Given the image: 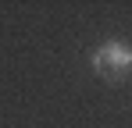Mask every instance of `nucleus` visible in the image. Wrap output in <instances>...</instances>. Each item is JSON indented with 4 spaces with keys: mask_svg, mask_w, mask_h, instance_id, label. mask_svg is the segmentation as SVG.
Here are the masks:
<instances>
[{
    "mask_svg": "<svg viewBox=\"0 0 132 128\" xmlns=\"http://www.w3.org/2000/svg\"><path fill=\"white\" fill-rule=\"evenodd\" d=\"M129 64H132V53H129V46L121 39H111L104 43L96 53H93V68L100 71V75H107V78H125V71H129Z\"/></svg>",
    "mask_w": 132,
    "mask_h": 128,
    "instance_id": "obj_1",
    "label": "nucleus"
}]
</instances>
